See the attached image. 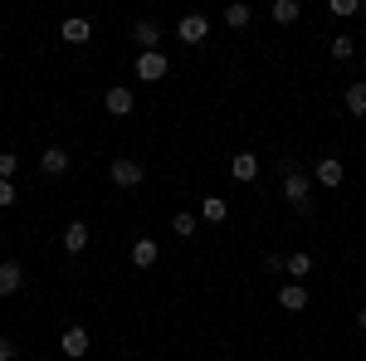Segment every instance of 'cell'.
<instances>
[{
  "label": "cell",
  "instance_id": "obj_8",
  "mask_svg": "<svg viewBox=\"0 0 366 361\" xmlns=\"http://www.w3.org/2000/svg\"><path fill=\"white\" fill-rule=\"evenodd\" d=\"M279 307L283 312H308V288H303V283H283L279 288Z\"/></svg>",
  "mask_w": 366,
  "mask_h": 361
},
{
  "label": "cell",
  "instance_id": "obj_3",
  "mask_svg": "<svg viewBox=\"0 0 366 361\" xmlns=\"http://www.w3.org/2000/svg\"><path fill=\"white\" fill-rule=\"evenodd\" d=\"M312 181H317V186H327V191H337L342 181H347V167H342V157H317V167H312Z\"/></svg>",
  "mask_w": 366,
  "mask_h": 361
},
{
  "label": "cell",
  "instance_id": "obj_7",
  "mask_svg": "<svg viewBox=\"0 0 366 361\" xmlns=\"http://www.w3.org/2000/svg\"><path fill=\"white\" fill-rule=\"evenodd\" d=\"M132 39H137L142 54H157V44H162V25H157V20H137V25H132Z\"/></svg>",
  "mask_w": 366,
  "mask_h": 361
},
{
  "label": "cell",
  "instance_id": "obj_10",
  "mask_svg": "<svg viewBox=\"0 0 366 361\" xmlns=\"http://www.w3.org/2000/svg\"><path fill=\"white\" fill-rule=\"evenodd\" d=\"M200 220L205 224H225L229 220V200L225 195H205V200H200Z\"/></svg>",
  "mask_w": 366,
  "mask_h": 361
},
{
  "label": "cell",
  "instance_id": "obj_4",
  "mask_svg": "<svg viewBox=\"0 0 366 361\" xmlns=\"http://www.w3.org/2000/svg\"><path fill=\"white\" fill-rule=\"evenodd\" d=\"M88 347H93V337H88V327H64V337H59V352L69 361L88 357Z\"/></svg>",
  "mask_w": 366,
  "mask_h": 361
},
{
  "label": "cell",
  "instance_id": "obj_13",
  "mask_svg": "<svg viewBox=\"0 0 366 361\" xmlns=\"http://www.w3.org/2000/svg\"><path fill=\"white\" fill-rule=\"evenodd\" d=\"M59 34H64V44H88V39H93V25H88L84 15H74V20H64Z\"/></svg>",
  "mask_w": 366,
  "mask_h": 361
},
{
  "label": "cell",
  "instance_id": "obj_23",
  "mask_svg": "<svg viewBox=\"0 0 366 361\" xmlns=\"http://www.w3.org/2000/svg\"><path fill=\"white\" fill-rule=\"evenodd\" d=\"M15 171H20V157L15 152H0V181H15Z\"/></svg>",
  "mask_w": 366,
  "mask_h": 361
},
{
  "label": "cell",
  "instance_id": "obj_17",
  "mask_svg": "<svg viewBox=\"0 0 366 361\" xmlns=\"http://www.w3.org/2000/svg\"><path fill=\"white\" fill-rule=\"evenodd\" d=\"M157 259H162L157 239H147V234H142V239H132V264H137V269H152Z\"/></svg>",
  "mask_w": 366,
  "mask_h": 361
},
{
  "label": "cell",
  "instance_id": "obj_16",
  "mask_svg": "<svg viewBox=\"0 0 366 361\" xmlns=\"http://www.w3.org/2000/svg\"><path fill=\"white\" fill-rule=\"evenodd\" d=\"M229 176H234V181H244V186H249L254 176H259V157H254V152H239V157H234V162H229Z\"/></svg>",
  "mask_w": 366,
  "mask_h": 361
},
{
  "label": "cell",
  "instance_id": "obj_12",
  "mask_svg": "<svg viewBox=\"0 0 366 361\" xmlns=\"http://www.w3.org/2000/svg\"><path fill=\"white\" fill-rule=\"evenodd\" d=\"M342 103H347V112H352V117H366V79H352V84H347V93H342Z\"/></svg>",
  "mask_w": 366,
  "mask_h": 361
},
{
  "label": "cell",
  "instance_id": "obj_14",
  "mask_svg": "<svg viewBox=\"0 0 366 361\" xmlns=\"http://www.w3.org/2000/svg\"><path fill=\"white\" fill-rule=\"evenodd\" d=\"M103 108L113 112V117H127L132 112V88H108L103 93Z\"/></svg>",
  "mask_w": 366,
  "mask_h": 361
},
{
  "label": "cell",
  "instance_id": "obj_27",
  "mask_svg": "<svg viewBox=\"0 0 366 361\" xmlns=\"http://www.w3.org/2000/svg\"><path fill=\"white\" fill-rule=\"evenodd\" d=\"M357 327H362V332H366V307H362V312H357Z\"/></svg>",
  "mask_w": 366,
  "mask_h": 361
},
{
  "label": "cell",
  "instance_id": "obj_19",
  "mask_svg": "<svg viewBox=\"0 0 366 361\" xmlns=\"http://www.w3.org/2000/svg\"><path fill=\"white\" fill-rule=\"evenodd\" d=\"M269 15H274L279 25H293V20L303 15V5H298V0H274V10H269Z\"/></svg>",
  "mask_w": 366,
  "mask_h": 361
},
{
  "label": "cell",
  "instance_id": "obj_1",
  "mask_svg": "<svg viewBox=\"0 0 366 361\" xmlns=\"http://www.w3.org/2000/svg\"><path fill=\"white\" fill-rule=\"evenodd\" d=\"M283 200H288L293 210H308V200H312V176L298 171L288 157H283Z\"/></svg>",
  "mask_w": 366,
  "mask_h": 361
},
{
  "label": "cell",
  "instance_id": "obj_15",
  "mask_svg": "<svg viewBox=\"0 0 366 361\" xmlns=\"http://www.w3.org/2000/svg\"><path fill=\"white\" fill-rule=\"evenodd\" d=\"M39 171H44V176H64V171H69V152H64V147H44Z\"/></svg>",
  "mask_w": 366,
  "mask_h": 361
},
{
  "label": "cell",
  "instance_id": "obj_6",
  "mask_svg": "<svg viewBox=\"0 0 366 361\" xmlns=\"http://www.w3.org/2000/svg\"><path fill=\"white\" fill-rule=\"evenodd\" d=\"M137 79L142 84H162V79H167V54H162V49H157V54H142L137 59Z\"/></svg>",
  "mask_w": 366,
  "mask_h": 361
},
{
  "label": "cell",
  "instance_id": "obj_24",
  "mask_svg": "<svg viewBox=\"0 0 366 361\" xmlns=\"http://www.w3.org/2000/svg\"><path fill=\"white\" fill-rule=\"evenodd\" d=\"M332 15H362V0H332Z\"/></svg>",
  "mask_w": 366,
  "mask_h": 361
},
{
  "label": "cell",
  "instance_id": "obj_22",
  "mask_svg": "<svg viewBox=\"0 0 366 361\" xmlns=\"http://www.w3.org/2000/svg\"><path fill=\"white\" fill-rule=\"evenodd\" d=\"M171 229H176V239H196V215H171Z\"/></svg>",
  "mask_w": 366,
  "mask_h": 361
},
{
  "label": "cell",
  "instance_id": "obj_5",
  "mask_svg": "<svg viewBox=\"0 0 366 361\" xmlns=\"http://www.w3.org/2000/svg\"><path fill=\"white\" fill-rule=\"evenodd\" d=\"M205 34H210V20H205V15H186V20L176 25V39H181V44H205Z\"/></svg>",
  "mask_w": 366,
  "mask_h": 361
},
{
  "label": "cell",
  "instance_id": "obj_11",
  "mask_svg": "<svg viewBox=\"0 0 366 361\" xmlns=\"http://www.w3.org/2000/svg\"><path fill=\"white\" fill-rule=\"evenodd\" d=\"M20 283H25V269H20L15 259H5V264H0V298L20 293Z\"/></svg>",
  "mask_w": 366,
  "mask_h": 361
},
{
  "label": "cell",
  "instance_id": "obj_2",
  "mask_svg": "<svg viewBox=\"0 0 366 361\" xmlns=\"http://www.w3.org/2000/svg\"><path fill=\"white\" fill-rule=\"evenodd\" d=\"M108 181H113V186H122V191H132V186H142V181H147V167H142L137 157H113Z\"/></svg>",
  "mask_w": 366,
  "mask_h": 361
},
{
  "label": "cell",
  "instance_id": "obj_9",
  "mask_svg": "<svg viewBox=\"0 0 366 361\" xmlns=\"http://www.w3.org/2000/svg\"><path fill=\"white\" fill-rule=\"evenodd\" d=\"M88 239H93V229H88L84 220H69V224H64V249H69V254H84Z\"/></svg>",
  "mask_w": 366,
  "mask_h": 361
},
{
  "label": "cell",
  "instance_id": "obj_20",
  "mask_svg": "<svg viewBox=\"0 0 366 361\" xmlns=\"http://www.w3.org/2000/svg\"><path fill=\"white\" fill-rule=\"evenodd\" d=\"M249 20H254V10H249V5H244V0H234V5H229V10H225V25H229V29H244V25H249Z\"/></svg>",
  "mask_w": 366,
  "mask_h": 361
},
{
  "label": "cell",
  "instance_id": "obj_26",
  "mask_svg": "<svg viewBox=\"0 0 366 361\" xmlns=\"http://www.w3.org/2000/svg\"><path fill=\"white\" fill-rule=\"evenodd\" d=\"M20 357V352H15V342H10V337H0V361H15Z\"/></svg>",
  "mask_w": 366,
  "mask_h": 361
},
{
  "label": "cell",
  "instance_id": "obj_18",
  "mask_svg": "<svg viewBox=\"0 0 366 361\" xmlns=\"http://www.w3.org/2000/svg\"><path fill=\"white\" fill-rule=\"evenodd\" d=\"M283 274H288V283H298V278H308L312 274V254H288V259H283Z\"/></svg>",
  "mask_w": 366,
  "mask_h": 361
},
{
  "label": "cell",
  "instance_id": "obj_25",
  "mask_svg": "<svg viewBox=\"0 0 366 361\" xmlns=\"http://www.w3.org/2000/svg\"><path fill=\"white\" fill-rule=\"evenodd\" d=\"M15 205V181H0V210H10Z\"/></svg>",
  "mask_w": 366,
  "mask_h": 361
},
{
  "label": "cell",
  "instance_id": "obj_21",
  "mask_svg": "<svg viewBox=\"0 0 366 361\" xmlns=\"http://www.w3.org/2000/svg\"><path fill=\"white\" fill-rule=\"evenodd\" d=\"M352 54H357V39H352V34H332V59H337V64H347Z\"/></svg>",
  "mask_w": 366,
  "mask_h": 361
}]
</instances>
